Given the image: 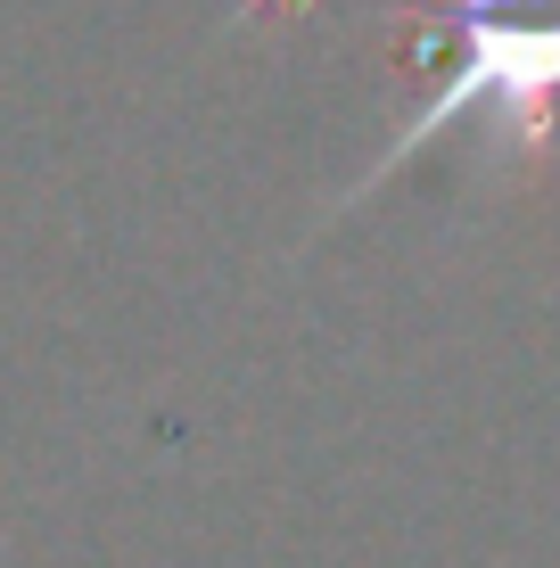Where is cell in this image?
I'll list each match as a JSON object with an SVG mask.
<instances>
[{
	"label": "cell",
	"mask_w": 560,
	"mask_h": 568,
	"mask_svg": "<svg viewBox=\"0 0 560 568\" xmlns=\"http://www.w3.org/2000/svg\"><path fill=\"white\" fill-rule=\"evenodd\" d=\"M420 67V108L388 132V149L338 190V206H363L379 182H396L413 156L437 141L487 132L495 156H544L552 149V108H560V0H446L437 33L413 50Z\"/></svg>",
	"instance_id": "6da1fadb"
}]
</instances>
